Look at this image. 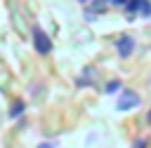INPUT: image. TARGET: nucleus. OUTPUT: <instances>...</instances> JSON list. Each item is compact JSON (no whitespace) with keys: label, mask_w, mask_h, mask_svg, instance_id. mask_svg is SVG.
<instances>
[{"label":"nucleus","mask_w":151,"mask_h":148,"mask_svg":"<svg viewBox=\"0 0 151 148\" xmlns=\"http://www.w3.org/2000/svg\"><path fill=\"white\" fill-rule=\"evenodd\" d=\"M101 2H104V0H94V5H90L94 14H101V12H106V5H101Z\"/></svg>","instance_id":"6"},{"label":"nucleus","mask_w":151,"mask_h":148,"mask_svg":"<svg viewBox=\"0 0 151 148\" xmlns=\"http://www.w3.org/2000/svg\"><path fill=\"white\" fill-rule=\"evenodd\" d=\"M116 49H118L120 59H130L132 52H134V40H132V35H120V38L116 40Z\"/></svg>","instance_id":"4"},{"label":"nucleus","mask_w":151,"mask_h":148,"mask_svg":"<svg viewBox=\"0 0 151 148\" xmlns=\"http://www.w3.org/2000/svg\"><path fill=\"white\" fill-rule=\"evenodd\" d=\"M31 31H33V47H35V52H38L40 56H47V54L52 52V40H50V35H47L40 26H33Z\"/></svg>","instance_id":"1"},{"label":"nucleus","mask_w":151,"mask_h":148,"mask_svg":"<svg viewBox=\"0 0 151 148\" xmlns=\"http://www.w3.org/2000/svg\"><path fill=\"white\" fill-rule=\"evenodd\" d=\"M78 2H83V5H85V2H90V0H78Z\"/></svg>","instance_id":"12"},{"label":"nucleus","mask_w":151,"mask_h":148,"mask_svg":"<svg viewBox=\"0 0 151 148\" xmlns=\"http://www.w3.org/2000/svg\"><path fill=\"white\" fill-rule=\"evenodd\" d=\"M106 2H111V5H116V7H125L127 0H106Z\"/></svg>","instance_id":"9"},{"label":"nucleus","mask_w":151,"mask_h":148,"mask_svg":"<svg viewBox=\"0 0 151 148\" xmlns=\"http://www.w3.org/2000/svg\"><path fill=\"white\" fill-rule=\"evenodd\" d=\"M146 120H149V122H151V110H149V117H146Z\"/></svg>","instance_id":"11"},{"label":"nucleus","mask_w":151,"mask_h":148,"mask_svg":"<svg viewBox=\"0 0 151 148\" xmlns=\"http://www.w3.org/2000/svg\"><path fill=\"white\" fill-rule=\"evenodd\" d=\"M38 148H52V143H40Z\"/></svg>","instance_id":"10"},{"label":"nucleus","mask_w":151,"mask_h":148,"mask_svg":"<svg viewBox=\"0 0 151 148\" xmlns=\"http://www.w3.org/2000/svg\"><path fill=\"white\" fill-rule=\"evenodd\" d=\"M120 87H123V82H118V80H116V82H109V87H106V92H109V94H113V92H118Z\"/></svg>","instance_id":"7"},{"label":"nucleus","mask_w":151,"mask_h":148,"mask_svg":"<svg viewBox=\"0 0 151 148\" xmlns=\"http://www.w3.org/2000/svg\"><path fill=\"white\" fill-rule=\"evenodd\" d=\"M139 103H142V99H139L134 92L123 89V92H120V99L116 101V108H118V110H130V108H137Z\"/></svg>","instance_id":"3"},{"label":"nucleus","mask_w":151,"mask_h":148,"mask_svg":"<svg viewBox=\"0 0 151 148\" xmlns=\"http://www.w3.org/2000/svg\"><path fill=\"white\" fill-rule=\"evenodd\" d=\"M125 12L130 14V19L139 16H151V2L149 0H127L125 2Z\"/></svg>","instance_id":"2"},{"label":"nucleus","mask_w":151,"mask_h":148,"mask_svg":"<svg viewBox=\"0 0 151 148\" xmlns=\"http://www.w3.org/2000/svg\"><path fill=\"white\" fill-rule=\"evenodd\" d=\"M24 108H26V103L19 99V101H14V106H12V110H9V117H19L21 113H24Z\"/></svg>","instance_id":"5"},{"label":"nucleus","mask_w":151,"mask_h":148,"mask_svg":"<svg viewBox=\"0 0 151 148\" xmlns=\"http://www.w3.org/2000/svg\"><path fill=\"white\" fill-rule=\"evenodd\" d=\"M132 148H146V141H144V139H137V141H134V146H132Z\"/></svg>","instance_id":"8"}]
</instances>
